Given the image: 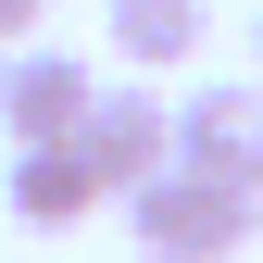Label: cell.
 I'll list each match as a JSON object with an SVG mask.
<instances>
[{
  "instance_id": "4",
  "label": "cell",
  "mask_w": 263,
  "mask_h": 263,
  "mask_svg": "<svg viewBox=\"0 0 263 263\" xmlns=\"http://www.w3.org/2000/svg\"><path fill=\"white\" fill-rule=\"evenodd\" d=\"M101 101V76H88L76 50H50V38H25L13 50V76H0V138H76V113Z\"/></svg>"
},
{
  "instance_id": "1",
  "label": "cell",
  "mask_w": 263,
  "mask_h": 263,
  "mask_svg": "<svg viewBox=\"0 0 263 263\" xmlns=\"http://www.w3.org/2000/svg\"><path fill=\"white\" fill-rule=\"evenodd\" d=\"M125 226H138V263H226V251H251L263 188H226L201 163H163V176L125 188Z\"/></svg>"
},
{
  "instance_id": "8",
  "label": "cell",
  "mask_w": 263,
  "mask_h": 263,
  "mask_svg": "<svg viewBox=\"0 0 263 263\" xmlns=\"http://www.w3.org/2000/svg\"><path fill=\"white\" fill-rule=\"evenodd\" d=\"M251 63H263V13H251Z\"/></svg>"
},
{
  "instance_id": "2",
  "label": "cell",
  "mask_w": 263,
  "mask_h": 263,
  "mask_svg": "<svg viewBox=\"0 0 263 263\" xmlns=\"http://www.w3.org/2000/svg\"><path fill=\"white\" fill-rule=\"evenodd\" d=\"M76 151H88V176L125 201L138 176H163V163H176V101H163L151 76H125V88H101V101L76 113Z\"/></svg>"
},
{
  "instance_id": "7",
  "label": "cell",
  "mask_w": 263,
  "mask_h": 263,
  "mask_svg": "<svg viewBox=\"0 0 263 263\" xmlns=\"http://www.w3.org/2000/svg\"><path fill=\"white\" fill-rule=\"evenodd\" d=\"M38 25H50V0H0V50H25Z\"/></svg>"
},
{
  "instance_id": "6",
  "label": "cell",
  "mask_w": 263,
  "mask_h": 263,
  "mask_svg": "<svg viewBox=\"0 0 263 263\" xmlns=\"http://www.w3.org/2000/svg\"><path fill=\"white\" fill-rule=\"evenodd\" d=\"M101 38H113L125 76H176L213 38V0H101Z\"/></svg>"
},
{
  "instance_id": "9",
  "label": "cell",
  "mask_w": 263,
  "mask_h": 263,
  "mask_svg": "<svg viewBox=\"0 0 263 263\" xmlns=\"http://www.w3.org/2000/svg\"><path fill=\"white\" fill-rule=\"evenodd\" d=\"M0 76H13V50H0Z\"/></svg>"
},
{
  "instance_id": "5",
  "label": "cell",
  "mask_w": 263,
  "mask_h": 263,
  "mask_svg": "<svg viewBox=\"0 0 263 263\" xmlns=\"http://www.w3.org/2000/svg\"><path fill=\"white\" fill-rule=\"evenodd\" d=\"M0 201H13V226L63 238V226H88L113 188L88 176V151H76V138H13V188H0Z\"/></svg>"
},
{
  "instance_id": "3",
  "label": "cell",
  "mask_w": 263,
  "mask_h": 263,
  "mask_svg": "<svg viewBox=\"0 0 263 263\" xmlns=\"http://www.w3.org/2000/svg\"><path fill=\"white\" fill-rule=\"evenodd\" d=\"M176 163H201V176H226V188H263V88L201 76L176 101Z\"/></svg>"
}]
</instances>
